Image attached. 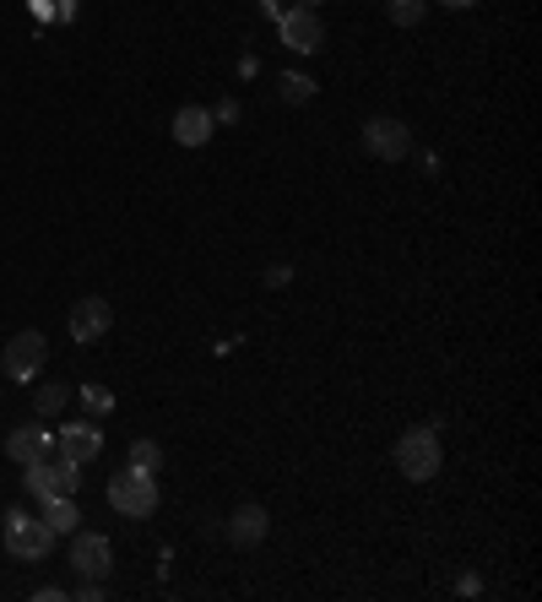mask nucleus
Returning <instances> with one entry per match:
<instances>
[{
  "label": "nucleus",
  "mask_w": 542,
  "mask_h": 602,
  "mask_svg": "<svg viewBox=\"0 0 542 602\" xmlns=\"http://www.w3.org/2000/svg\"><path fill=\"white\" fill-rule=\"evenodd\" d=\"M440 434H434V423H418V429H406L402 440H397V472L412 477V483H429V477H440Z\"/></svg>",
  "instance_id": "obj_1"
},
{
  "label": "nucleus",
  "mask_w": 542,
  "mask_h": 602,
  "mask_svg": "<svg viewBox=\"0 0 542 602\" xmlns=\"http://www.w3.org/2000/svg\"><path fill=\"white\" fill-rule=\"evenodd\" d=\"M109 505L131 522H147L158 510V472H141V467H126L109 477Z\"/></svg>",
  "instance_id": "obj_2"
},
{
  "label": "nucleus",
  "mask_w": 542,
  "mask_h": 602,
  "mask_svg": "<svg viewBox=\"0 0 542 602\" xmlns=\"http://www.w3.org/2000/svg\"><path fill=\"white\" fill-rule=\"evenodd\" d=\"M6 553L11 559H44L50 548H55V533H50V522L44 516H28V510H6Z\"/></svg>",
  "instance_id": "obj_3"
},
{
  "label": "nucleus",
  "mask_w": 542,
  "mask_h": 602,
  "mask_svg": "<svg viewBox=\"0 0 542 602\" xmlns=\"http://www.w3.org/2000/svg\"><path fill=\"white\" fill-rule=\"evenodd\" d=\"M76 462H66V456H44V462H33V467H22V488L33 494V499H55V494H76L82 488V477H76Z\"/></svg>",
  "instance_id": "obj_4"
},
{
  "label": "nucleus",
  "mask_w": 542,
  "mask_h": 602,
  "mask_svg": "<svg viewBox=\"0 0 542 602\" xmlns=\"http://www.w3.org/2000/svg\"><path fill=\"white\" fill-rule=\"evenodd\" d=\"M44 358H50V342H44V332H17L11 342H6V353H0V369H6L11 380L33 386V375L44 369Z\"/></svg>",
  "instance_id": "obj_5"
},
{
  "label": "nucleus",
  "mask_w": 542,
  "mask_h": 602,
  "mask_svg": "<svg viewBox=\"0 0 542 602\" xmlns=\"http://www.w3.org/2000/svg\"><path fill=\"white\" fill-rule=\"evenodd\" d=\"M364 147H369L375 158H386V163H402L406 152H412V131H406L397 115H375V120L364 126Z\"/></svg>",
  "instance_id": "obj_6"
},
{
  "label": "nucleus",
  "mask_w": 542,
  "mask_h": 602,
  "mask_svg": "<svg viewBox=\"0 0 542 602\" xmlns=\"http://www.w3.org/2000/svg\"><path fill=\"white\" fill-rule=\"evenodd\" d=\"M71 565H76L82 581H104V576L115 570V548H109V537L71 533Z\"/></svg>",
  "instance_id": "obj_7"
},
{
  "label": "nucleus",
  "mask_w": 542,
  "mask_h": 602,
  "mask_svg": "<svg viewBox=\"0 0 542 602\" xmlns=\"http://www.w3.org/2000/svg\"><path fill=\"white\" fill-rule=\"evenodd\" d=\"M98 451H104V429H98L93 418H76V423H66V429L55 434V456H66L76 467H87Z\"/></svg>",
  "instance_id": "obj_8"
},
{
  "label": "nucleus",
  "mask_w": 542,
  "mask_h": 602,
  "mask_svg": "<svg viewBox=\"0 0 542 602\" xmlns=\"http://www.w3.org/2000/svg\"><path fill=\"white\" fill-rule=\"evenodd\" d=\"M282 44H288V50H299V55H315V50L326 44V28H321V17H315L310 6H293V11H282Z\"/></svg>",
  "instance_id": "obj_9"
},
{
  "label": "nucleus",
  "mask_w": 542,
  "mask_h": 602,
  "mask_svg": "<svg viewBox=\"0 0 542 602\" xmlns=\"http://www.w3.org/2000/svg\"><path fill=\"white\" fill-rule=\"evenodd\" d=\"M50 451H55V434H50L44 423H22V429L6 434V456H11L17 467H33V462H44Z\"/></svg>",
  "instance_id": "obj_10"
},
{
  "label": "nucleus",
  "mask_w": 542,
  "mask_h": 602,
  "mask_svg": "<svg viewBox=\"0 0 542 602\" xmlns=\"http://www.w3.org/2000/svg\"><path fill=\"white\" fill-rule=\"evenodd\" d=\"M109 326H115V310H109V299H98V293L71 310V336H76V342H98Z\"/></svg>",
  "instance_id": "obj_11"
},
{
  "label": "nucleus",
  "mask_w": 542,
  "mask_h": 602,
  "mask_svg": "<svg viewBox=\"0 0 542 602\" xmlns=\"http://www.w3.org/2000/svg\"><path fill=\"white\" fill-rule=\"evenodd\" d=\"M267 533H271V516L261 505H239V510L228 516V542H234V548H256Z\"/></svg>",
  "instance_id": "obj_12"
},
{
  "label": "nucleus",
  "mask_w": 542,
  "mask_h": 602,
  "mask_svg": "<svg viewBox=\"0 0 542 602\" xmlns=\"http://www.w3.org/2000/svg\"><path fill=\"white\" fill-rule=\"evenodd\" d=\"M212 126H217V115H212V109L185 104V109L174 115V141H180V147H206V141H212Z\"/></svg>",
  "instance_id": "obj_13"
},
{
  "label": "nucleus",
  "mask_w": 542,
  "mask_h": 602,
  "mask_svg": "<svg viewBox=\"0 0 542 602\" xmlns=\"http://www.w3.org/2000/svg\"><path fill=\"white\" fill-rule=\"evenodd\" d=\"M44 510V522H50V533L55 537H66V533H76V522H82V510H76V494H55V499H39Z\"/></svg>",
  "instance_id": "obj_14"
},
{
  "label": "nucleus",
  "mask_w": 542,
  "mask_h": 602,
  "mask_svg": "<svg viewBox=\"0 0 542 602\" xmlns=\"http://www.w3.org/2000/svg\"><path fill=\"white\" fill-rule=\"evenodd\" d=\"M131 467H141V472H163V451H158L152 440H136V445H131Z\"/></svg>",
  "instance_id": "obj_15"
},
{
  "label": "nucleus",
  "mask_w": 542,
  "mask_h": 602,
  "mask_svg": "<svg viewBox=\"0 0 542 602\" xmlns=\"http://www.w3.org/2000/svg\"><path fill=\"white\" fill-rule=\"evenodd\" d=\"M310 98H315L310 76H282V104H310Z\"/></svg>",
  "instance_id": "obj_16"
},
{
  "label": "nucleus",
  "mask_w": 542,
  "mask_h": 602,
  "mask_svg": "<svg viewBox=\"0 0 542 602\" xmlns=\"http://www.w3.org/2000/svg\"><path fill=\"white\" fill-rule=\"evenodd\" d=\"M423 6H429V0H391V22H397V28H418V22H423Z\"/></svg>",
  "instance_id": "obj_17"
},
{
  "label": "nucleus",
  "mask_w": 542,
  "mask_h": 602,
  "mask_svg": "<svg viewBox=\"0 0 542 602\" xmlns=\"http://www.w3.org/2000/svg\"><path fill=\"white\" fill-rule=\"evenodd\" d=\"M71 397V386H61V380H50V386H39V412L50 418V412H61Z\"/></svg>",
  "instance_id": "obj_18"
},
{
  "label": "nucleus",
  "mask_w": 542,
  "mask_h": 602,
  "mask_svg": "<svg viewBox=\"0 0 542 602\" xmlns=\"http://www.w3.org/2000/svg\"><path fill=\"white\" fill-rule=\"evenodd\" d=\"M82 401H87L93 412H109V407H115V397H109L104 386H82Z\"/></svg>",
  "instance_id": "obj_19"
},
{
  "label": "nucleus",
  "mask_w": 542,
  "mask_h": 602,
  "mask_svg": "<svg viewBox=\"0 0 542 602\" xmlns=\"http://www.w3.org/2000/svg\"><path fill=\"white\" fill-rule=\"evenodd\" d=\"M76 598H82V602H98V598H104V581H82V587H76Z\"/></svg>",
  "instance_id": "obj_20"
},
{
  "label": "nucleus",
  "mask_w": 542,
  "mask_h": 602,
  "mask_svg": "<svg viewBox=\"0 0 542 602\" xmlns=\"http://www.w3.org/2000/svg\"><path fill=\"white\" fill-rule=\"evenodd\" d=\"M33 598H39V602H66L71 592H66V587H39V592H33Z\"/></svg>",
  "instance_id": "obj_21"
},
{
  "label": "nucleus",
  "mask_w": 542,
  "mask_h": 602,
  "mask_svg": "<svg viewBox=\"0 0 542 602\" xmlns=\"http://www.w3.org/2000/svg\"><path fill=\"white\" fill-rule=\"evenodd\" d=\"M456 592H462V598H477V592H483V581H477V576H462V581H456Z\"/></svg>",
  "instance_id": "obj_22"
},
{
  "label": "nucleus",
  "mask_w": 542,
  "mask_h": 602,
  "mask_svg": "<svg viewBox=\"0 0 542 602\" xmlns=\"http://www.w3.org/2000/svg\"><path fill=\"white\" fill-rule=\"evenodd\" d=\"M440 6H451V11H467V6H477V0H440Z\"/></svg>",
  "instance_id": "obj_23"
},
{
  "label": "nucleus",
  "mask_w": 542,
  "mask_h": 602,
  "mask_svg": "<svg viewBox=\"0 0 542 602\" xmlns=\"http://www.w3.org/2000/svg\"><path fill=\"white\" fill-rule=\"evenodd\" d=\"M299 6H310V11H315V6H321V0H299Z\"/></svg>",
  "instance_id": "obj_24"
}]
</instances>
